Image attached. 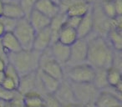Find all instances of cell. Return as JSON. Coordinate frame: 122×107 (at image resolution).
<instances>
[{
    "instance_id": "cell-1",
    "label": "cell",
    "mask_w": 122,
    "mask_h": 107,
    "mask_svg": "<svg viewBox=\"0 0 122 107\" xmlns=\"http://www.w3.org/2000/svg\"><path fill=\"white\" fill-rule=\"evenodd\" d=\"M87 64L95 69H109L112 65L114 49L105 38L97 35L88 40Z\"/></svg>"
},
{
    "instance_id": "cell-2",
    "label": "cell",
    "mask_w": 122,
    "mask_h": 107,
    "mask_svg": "<svg viewBox=\"0 0 122 107\" xmlns=\"http://www.w3.org/2000/svg\"><path fill=\"white\" fill-rule=\"evenodd\" d=\"M40 53L31 49L22 50L9 55V63L12 65L20 76L36 72L39 70Z\"/></svg>"
},
{
    "instance_id": "cell-3",
    "label": "cell",
    "mask_w": 122,
    "mask_h": 107,
    "mask_svg": "<svg viewBox=\"0 0 122 107\" xmlns=\"http://www.w3.org/2000/svg\"><path fill=\"white\" fill-rule=\"evenodd\" d=\"M66 70H64V75L66 76V80L72 83H92L95 77V68L89 64L75 65V66H65Z\"/></svg>"
},
{
    "instance_id": "cell-4",
    "label": "cell",
    "mask_w": 122,
    "mask_h": 107,
    "mask_svg": "<svg viewBox=\"0 0 122 107\" xmlns=\"http://www.w3.org/2000/svg\"><path fill=\"white\" fill-rule=\"evenodd\" d=\"M75 95V102L87 107L94 105L100 90L92 83H72L70 82Z\"/></svg>"
},
{
    "instance_id": "cell-5",
    "label": "cell",
    "mask_w": 122,
    "mask_h": 107,
    "mask_svg": "<svg viewBox=\"0 0 122 107\" xmlns=\"http://www.w3.org/2000/svg\"><path fill=\"white\" fill-rule=\"evenodd\" d=\"M39 70L54 78L57 79V80H60V81L63 79H65L64 67L59 65L53 58V55L50 51V47L40 53Z\"/></svg>"
},
{
    "instance_id": "cell-6",
    "label": "cell",
    "mask_w": 122,
    "mask_h": 107,
    "mask_svg": "<svg viewBox=\"0 0 122 107\" xmlns=\"http://www.w3.org/2000/svg\"><path fill=\"white\" fill-rule=\"evenodd\" d=\"M13 33L19 40L22 49L24 50L33 49V43L35 36V31L31 26L27 18L24 17L18 20L16 27Z\"/></svg>"
},
{
    "instance_id": "cell-7",
    "label": "cell",
    "mask_w": 122,
    "mask_h": 107,
    "mask_svg": "<svg viewBox=\"0 0 122 107\" xmlns=\"http://www.w3.org/2000/svg\"><path fill=\"white\" fill-rule=\"evenodd\" d=\"M88 43L85 39H78V40L70 46V60L65 66H75L87 63Z\"/></svg>"
},
{
    "instance_id": "cell-8",
    "label": "cell",
    "mask_w": 122,
    "mask_h": 107,
    "mask_svg": "<svg viewBox=\"0 0 122 107\" xmlns=\"http://www.w3.org/2000/svg\"><path fill=\"white\" fill-rule=\"evenodd\" d=\"M94 107H122L121 93L110 91L108 89L100 90L94 101Z\"/></svg>"
},
{
    "instance_id": "cell-9",
    "label": "cell",
    "mask_w": 122,
    "mask_h": 107,
    "mask_svg": "<svg viewBox=\"0 0 122 107\" xmlns=\"http://www.w3.org/2000/svg\"><path fill=\"white\" fill-rule=\"evenodd\" d=\"M53 95L63 107L70 104L76 103L70 82L65 79L61 80L59 88L53 94Z\"/></svg>"
},
{
    "instance_id": "cell-10",
    "label": "cell",
    "mask_w": 122,
    "mask_h": 107,
    "mask_svg": "<svg viewBox=\"0 0 122 107\" xmlns=\"http://www.w3.org/2000/svg\"><path fill=\"white\" fill-rule=\"evenodd\" d=\"M52 44V34L49 26L48 28L35 32L34 43H33V49L37 52H43Z\"/></svg>"
},
{
    "instance_id": "cell-11",
    "label": "cell",
    "mask_w": 122,
    "mask_h": 107,
    "mask_svg": "<svg viewBox=\"0 0 122 107\" xmlns=\"http://www.w3.org/2000/svg\"><path fill=\"white\" fill-rule=\"evenodd\" d=\"M50 51L54 60L58 62L60 65L65 67L70 60V46L62 44L59 42H54L51 44Z\"/></svg>"
},
{
    "instance_id": "cell-12",
    "label": "cell",
    "mask_w": 122,
    "mask_h": 107,
    "mask_svg": "<svg viewBox=\"0 0 122 107\" xmlns=\"http://www.w3.org/2000/svg\"><path fill=\"white\" fill-rule=\"evenodd\" d=\"M93 8V6H92ZM94 30V20L92 9L81 18V20L76 29V32L79 39H87L89 35Z\"/></svg>"
},
{
    "instance_id": "cell-13",
    "label": "cell",
    "mask_w": 122,
    "mask_h": 107,
    "mask_svg": "<svg viewBox=\"0 0 122 107\" xmlns=\"http://www.w3.org/2000/svg\"><path fill=\"white\" fill-rule=\"evenodd\" d=\"M30 23L31 26L34 29L35 32H38L39 30L48 28L50 24L51 19L48 18L47 16L44 15L43 14L39 13V11L33 9L27 17Z\"/></svg>"
},
{
    "instance_id": "cell-14",
    "label": "cell",
    "mask_w": 122,
    "mask_h": 107,
    "mask_svg": "<svg viewBox=\"0 0 122 107\" xmlns=\"http://www.w3.org/2000/svg\"><path fill=\"white\" fill-rule=\"evenodd\" d=\"M34 9L39 11L49 19H53L59 13V5L51 0H38Z\"/></svg>"
},
{
    "instance_id": "cell-15",
    "label": "cell",
    "mask_w": 122,
    "mask_h": 107,
    "mask_svg": "<svg viewBox=\"0 0 122 107\" xmlns=\"http://www.w3.org/2000/svg\"><path fill=\"white\" fill-rule=\"evenodd\" d=\"M37 75L38 77H39V81H40L41 85H42L43 89H44V92L46 94L53 95L57 90V89L59 88L61 82L60 80L47 75V74H45L44 72L41 71L39 70H38Z\"/></svg>"
},
{
    "instance_id": "cell-16",
    "label": "cell",
    "mask_w": 122,
    "mask_h": 107,
    "mask_svg": "<svg viewBox=\"0 0 122 107\" xmlns=\"http://www.w3.org/2000/svg\"><path fill=\"white\" fill-rule=\"evenodd\" d=\"M78 34L76 29H72L69 26L64 24L58 34L57 41L67 46H71L78 40Z\"/></svg>"
},
{
    "instance_id": "cell-17",
    "label": "cell",
    "mask_w": 122,
    "mask_h": 107,
    "mask_svg": "<svg viewBox=\"0 0 122 107\" xmlns=\"http://www.w3.org/2000/svg\"><path fill=\"white\" fill-rule=\"evenodd\" d=\"M0 41H1V44H2L4 49H5V51L9 55L22 50V48H21L19 40L15 37L14 33L12 32L5 33L0 39Z\"/></svg>"
},
{
    "instance_id": "cell-18",
    "label": "cell",
    "mask_w": 122,
    "mask_h": 107,
    "mask_svg": "<svg viewBox=\"0 0 122 107\" xmlns=\"http://www.w3.org/2000/svg\"><path fill=\"white\" fill-rule=\"evenodd\" d=\"M92 6H93L92 3L89 2L88 0H81L80 2L72 5L70 8H69L65 14L67 16H75V17L82 18L92 9Z\"/></svg>"
},
{
    "instance_id": "cell-19",
    "label": "cell",
    "mask_w": 122,
    "mask_h": 107,
    "mask_svg": "<svg viewBox=\"0 0 122 107\" xmlns=\"http://www.w3.org/2000/svg\"><path fill=\"white\" fill-rule=\"evenodd\" d=\"M3 17L9 19L19 20L23 18L26 17L24 10L18 3H11V4H4Z\"/></svg>"
},
{
    "instance_id": "cell-20",
    "label": "cell",
    "mask_w": 122,
    "mask_h": 107,
    "mask_svg": "<svg viewBox=\"0 0 122 107\" xmlns=\"http://www.w3.org/2000/svg\"><path fill=\"white\" fill-rule=\"evenodd\" d=\"M105 39L114 50L121 51L122 49V34L121 30L111 28L107 32Z\"/></svg>"
},
{
    "instance_id": "cell-21",
    "label": "cell",
    "mask_w": 122,
    "mask_h": 107,
    "mask_svg": "<svg viewBox=\"0 0 122 107\" xmlns=\"http://www.w3.org/2000/svg\"><path fill=\"white\" fill-rule=\"evenodd\" d=\"M24 107H42L44 105L43 95L37 92H30L23 95Z\"/></svg>"
},
{
    "instance_id": "cell-22",
    "label": "cell",
    "mask_w": 122,
    "mask_h": 107,
    "mask_svg": "<svg viewBox=\"0 0 122 107\" xmlns=\"http://www.w3.org/2000/svg\"><path fill=\"white\" fill-rule=\"evenodd\" d=\"M95 77L93 84L99 90H102L109 87L106 79V69H95Z\"/></svg>"
},
{
    "instance_id": "cell-23",
    "label": "cell",
    "mask_w": 122,
    "mask_h": 107,
    "mask_svg": "<svg viewBox=\"0 0 122 107\" xmlns=\"http://www.w3.org/2000/svg\"><path fill=\"white\" fill-rule=\"evenodd\" d=\"M106 79L109 86L115 88L119 84L122 83L121 70L114 67H110L106 70Z\"/></svg>"
},
{
    "instance_id": "cell-24",
    "label": "cell",
    "mask_w": 122,
    "mask_h": 107,
    "mask_svg": "<svg viewBox=\"0 0 122 107\" xmlns=\"http://www.w3.org/2000/svg\"><path fill=\"white\" fill-rule=\"evenodd\" d=\"M100 8L104 14L109 19H114L117 16L115 4H114V0H102Z\"/></svg>"
},
{
    "instance_id": "cell-25",
    "label": "cell",
    "mask_w": 122,
    "mask_h": 107,
    "mask_svg": "<svg viewBox=\"0 0 122 107\" xmlns=\"http://www.w3.org/2000/svg\"><path fill=\"white\" fill-rule=\"evenodd\" d=\"M4 74H5V76L6 77H9V78L12 79L14 80L16 83L19 85V81H20V75L18 73V71L15 70L14 66L10 64H8L7 66H6L5 70H4Z\"/></svg>"
},
{
    "instance_id": "cell-26",
    "label": "cell",
    "mask_w": 122,
    "mask_h": 107,
    "mask_svg": "<svg viewBox=\"0 0 122 107\" xmlns=\"http://www.w3.org/2000/svg\"><path fill=\"white\" fill-rule=\"evenodd\" d=\"M38 2V0H19V4L24 10L26 18L29 16L31 11L34 9V5Z\"/></svg>"
},
{
    "instance_id": "cell-27",
    "label": "cell",
    "mask_w": 122,
    "mask_h": 107,
    "mask_svg": "<svg viewBox=\"0 0 122 107\" xmlns=\"http://www.w3.org/2000/svg\"><path fill=\"white\" fill-rule=\"evenodd\" d=\"M0 86L4 88V90H9V91H18L19 85L14 80L5 76V79L4 80L2 85H0Z\"/></svg>"
},
{
    "instance_id": "cell-28",
    "label": "cell",
    "mask_w": 122,
    "mask_h": 107,
    "mask_svg": "<svg viewBox=\"0 0 122 107\" xmlns=\"http://www.w3.org/2000/svg\"><path fill=\"white\" fill-rule=\"evenodd\" d=\"M43 98H44V107H63L53 95L47 94V95H44Z\"/></svg>"
},
{
    "instance_id": "cell-29",
    "label": "cell",
    "mask_w": 122,
    "mask_h": 107,
    "mask_svg": "<svg viewBox=\"0 0 122 107\" xmlns=\"http://www.w3.org/2000/svg\"><path fill=\"white\" fill-rule=\"evenodd\" d=\"M1 19L3 21V24L4 25V29H5L6 33L7 32H14V29L16 27V24H17L18 20L12 19H9V18L5 17H1Z\"/></svg>"
},
{
    "instance_id": "cell-30",
    "label": "cell",
    "mask_w": 122,
    "mask_h": 107,
    "mask_svg": "<svg viewBox=\"0 0 122 107\" xmlns=\"http://www.w3.org/2000/svg\"><path fill=\"white\" fill-rule=\"evenodd\" d=\"M4 107H24V101H23V95L19 94L14 99L6 101Z\"/></svg>"
},
{
    "instance_id": "cell-31",
    "label": "cell",
    "mask_w": 122,
    "mask_h": 107,
    "mask_svg": "<svg viewBox=\"0 0 122 107\" xmlns=\"http://www.w3.org/2000/svg\"><path fill=\"white\" fill-rule=\"evenodd\" d=\"M67 16V15H66ZM81 20V18L80 17H75V16H67L66 19H65V24L69 27L72 28V29H76L78 28L79 24Z\"/></svg>"
},
{
    "instance_id": "cell-32",
    "label": "cell",
    "mask_w": 122,
    "mask_h": 107,
    "mask_svg": "<svg viewBox=\"0 0 122 107\" xmlns=\"http://www.w3.org/2000/svg\"><path fill=\"white\" fill-rule=\"evenodd\" d=\"M114 4H115V9L117 16H121V12H122L121 0H114Z\"/></svg>"
},
{
    "instance_id": "cell-33",
    "label": "cell",
    "mask_w": 122,
    "mask_h": 107,
    "mask_svg": "<svg viewBox=\"0 0 122 107\" xmlns=\"http://www.w3.org/2000/svg\"><path fill=\"white\" fill-rule=\"evenodd\" d=\"M0 58L4 60L5 61H7L9 63V54L4 49L2 44H1V41H0Z\"/></svg>"
},
{
    "instance_id": "cell-34",
    "label": "cell",
    "mask_w": 122,
    "mask_h": 107,
    "mask_svg": "<svg viewBox=\"0 0 122 107\" xmlns=\"http://www.w3.org/2000/svg\"><path fill=\"white\" fill-rule=\"evenodd\" d=\"M8 64L9 63H8L7 61H5L4 60L0 58V71H4V70H5Z\"/></svg>"
},
{
    "instance_id": "cell-35",
    "label": "cell",
    "mask_w": 122,
    "mask_h": 107,
    "mask_svg": "<svg viewBox=\"0 0 122 107\" xmlns=\"http://www.w3.org/2000/svg\"><path fill=\"white\" fill-rule=\"evenodd\" d=\"M5 33H6V31H5V29H4V24H3L1 17H0V39L2 38V36L4 35Z\"/></svg>"
},
{
    "instance_id": "cell-36",
    "label": "cell",
    "mask_w": 122,
    "mask_h": 107,
    "mask_svg": "<svg viewBox=\"0 0 122 107\" xmlns=\"http://www.w3.org/2000/svg\"><path fill=\"white\" fill-rule=\"evenodd\" d=\"M64 107H85L84 105H80V104H78V103H73V104H70V105H65Z\"/></svg>"
},
{
    "instance_id": "cell-37",
    "label": "cell",
    "mask_w": 122,
    "mask_h": 107,
    "mask_svg": "<svg viewBox=\"0 0 122 107\" xmlns=\"http://www.w3.org/2000/svg\"><path fill=\"white\" fill-rule=\"evenodd\" d=\"M4 4L2 0H0V17L3 16V12H4Z\"/></svg>"
},
{
    "instance_id": "cell-38",
    "label": "cell",
    "mask_w": 122,
    "mask_h": 107,
    "mask_svg": "<svg viewBox=\"0 0 122 107\" xmlns=\"http://www.w3.org/2000/svg\"><path fill=\"white\" fill-rule=\"evenodd\" d=\"M4 79H5V74H4V71H0V85H2Z\"/></svg>"
},
{
    "instance_id": "cell-39",
    "label": "cell",
    "mask_w": 122,
    "mask_h": 107,
    "mask_svg": "<svg viewBox=\"0 0 122 107\" xmlns=\"http://www.w3.org/2000/svg\"><path fill=\"white\" fill-rule=\"evenodd\" d=\"M4 4H11V3H18L19 4V0H2Z\"/></svg>"
},
{
    "instance_id": "cell-40",
    "label": "cell",
    "mask_w": 122,
    "mask_h": 107,
    "mask_svg": "<svg viewBox=\"0 0 122 107\" xmlns=\"http://www.w3.org/2000/svg\"><path fill=\"white\" fill-rule=\"evenodd\" d=\"M51 1H53L54 3H55V4H57L58 5H59V1H60V0H51Z\"/></svg>"
},
{
    "instance_id": "cell-41",
    "label": "cell",
    "mask_w": 122,
    "mask_h": 107,
    "mask_svg": "<svg viewBox=\"0 0 122 107\" xmlns=\"http://www.w3.org/2000/svg\"><path fill=\"white\" fill-rule=\"evenodd\" d=\"M88 1H89V2H91V1H90V0H88Z\"/></svg>"
},
{
    "instance_id": "cell-42",
    "label": "cell",
    "mask_w": 122,
    "mask_h": 107,
    "mask_svg": "<svg viewBox=\"0 0 122 107\" xmlns=\"http://www.w3.org/2000/svg\"><path fill=\"white\" fill-rule=\"evenodd\" d=\"M0 107H2V106H0Z\"/></svg>"
}]
</instances>
